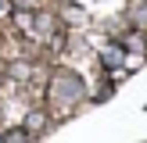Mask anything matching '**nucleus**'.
Returning a JSON list of instances; mask_svg holds the SVG:
<instances>
[{"label": "nucleus", "instance_id": "nucleus-1", "mask_svg": "<svg viewBox=\"0 0 147 143\" xmlns=\"http://www.w3.org/2000/svg\"><path fill=\"white\" fill-rule=\"evenodd\" d=\"M83 100V79L76 72L61 68L54 79H50V104L54 107H76Z\"/></svg>", "mask_w": 147, "mask_h": 143}, {"label": "nucleus", "instance_id": "nucleus-2", "mask_svg": "<svg viewBox=\"0 0 147 143\" xmlns=\"http://www.w3.org/2000/svg\"><path fill=\"white\" fill-rule=\"evenodd\" d=\"M4 143H32V132H29L25 125L11 129V132H4Z\"/></svg>", "mask_w": 147, "mask_h": 143}, {"label": "nucleus", "instance_id": "nucleus-3", "mask_svg": "<svg viewBox=\"0 0 147 143\" xmlns=\"http://www.w3.org/2000/svg\"><path fill=\"white\" fill-rule=\"evenodd\" d=\"M43 125H47V114H43V111H32L25 118V129H29V132H36V129H43Z\"/></svg>", "mask_w": 147, "mask_h": 143}, {"label": "nucleus", "instance_id": "nucleus-4", "mask_svg": "<svg viewBox=\"0 0 147 143\" xmlns=\"http://www.w3.org/2000/svg\"><path fill=\"white\" fill-rule=\"evenodd\" d=\"M133 25H136V29H147V0L133 7Z\"/></svg>", "mask_w": 147, "mask_h": 143}, {"label": "nucleus", "instance_id": "nucleus-5", "mask_svg": "<svg viewBox=\"0 0 147 143\" xmlns=\"http://www.w3.org/2000/svg\"><path fill=\"white\" fill-rule=\"evenodd\" d=\"M104 64H108V68L122 64V47H108V50H104Z\"/></svg>", "mask_w": 147, "mask_h": 143}, {"label": "nucleus", "instance_id": "nucleus-6", "mask_svg": "<svg viewBox=\"0 0 147 143\" xmlns=\"http://www.w3.org/2000/svg\"><path fill=\"white\" fill-rule=\"evenodd\" d=\"M0 143H4V136H0Z\"/></svg>", "mask_w": 147, "mask_h": 143}]
</instances>
